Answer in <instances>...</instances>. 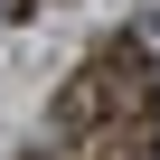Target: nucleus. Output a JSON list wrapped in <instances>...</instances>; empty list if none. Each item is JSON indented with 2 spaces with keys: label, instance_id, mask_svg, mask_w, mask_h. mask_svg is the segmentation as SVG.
<instances>
[{
  "label": "nucleus",
  "instance_id": "nucleus-1",
  "mask_svg": "<svg viewBox=\"0 0 160 160\" xmlns=\"http://www.w3.org/2000/svg\"><path fill=\"white\" fill-rule=\"evenodd\" d=\"M104 151L160 160V19H122L104 38Z\"/></svg>",
  "mask_w": 160,
  "mask_h": 160
},
{
  "label": "nucleus",
  "instance_id": "nucleus-2",
  "mask_svg": "<svg viewBox=\"0 0 160 160\" xmlns=\"http://www.w3.org/2000/svg\"><path fill=\"white\" fill-rule=\"evenodd\" d=\"M57 132H66V141H104V47L66 75V94H57Z\"/></svg>",
  "mask_w": 160,
  "mask_h": 160
},
{
  "label": "nucleus",
  "instance_id": "nucleus-3",
  "mask_svg": "<svg viewBox=\"0 0 160 160\" xmlns=\"http://www.w3.org/2000/svg\"><path fill=\"white\" fill-rule=\"evenodd\" d=\"M28 10H38V0H0V19H28Z\"/></svg>",
  "mask_w": 160,
  "mask_h": 160
},
{
  "label": "nucleus",
  "instance_id": "nucleus-4",
  "mask_svg": "<svg viewBox=\"0 0 160 160\" xmlns=\"http://www.w3.org/2000/svg\"><path fill=\"white\" fill-rule=\"evenodd\" d=\"M94 160H113V151H94Z\"/></svg>",
  "mask_w": 160,
  "mask_h": 160
}]
</instances>
